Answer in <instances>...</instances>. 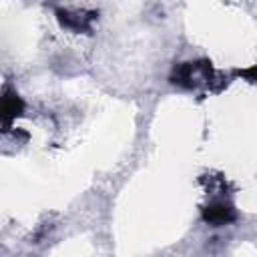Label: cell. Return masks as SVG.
Listing matches in <instances>:
<instances>
[{
	"label": "cell",
	"instance_id": "6da1fadb",
	"mask_svg": "<svg viewBox=\"0 0 257 257\" xmlns=\"http://www.w3.org/2000/svg\"><path fill=\"white\" fill-rule=\"evenodd\" d=\"M205 217H207V221L221 225V223H227V221H231V219H233V211H231V207L215 205V207H211V209L205 213Z\"/></svg>",
	"mask_w": 257,
	"mask_h": 257
}]
</instances>
